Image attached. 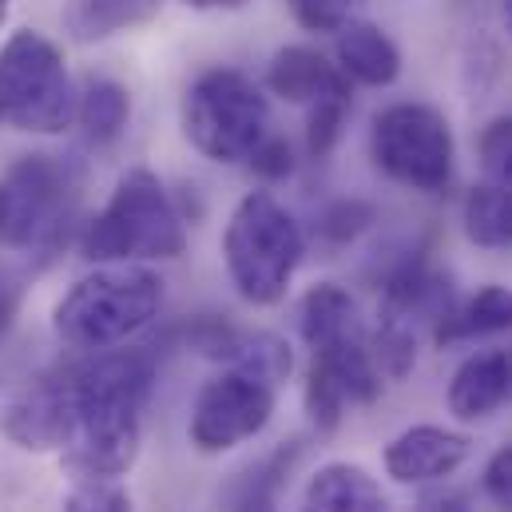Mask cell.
Instances as JSON below:
<instances>
[{
	"instance_id": "6da1fadb",
	"label": "cell",
	"mask_w": 512,
	"mask_h": 512,
	"mask_svg": "<svg viewBox=\"0 0 512 512\" xmlns=\"http://www.w3.org/2000/svg\"><path fill=\"white\" fill-rule=\"evenodd\" d=\"M56 370L68 409L64 465L92 481L124 477L139 457L143 409L155 389V354L143 346H112Z\"/></svg>"
},
{
	"instance_id": "7a4b0ae2",
	"label": "cell",
	"mask_w": 512,
	"mask_h": 512,
	"mask_svg": "<svg viewBox=\"0 0 512 512\" xmlns=\"http://www.w3.org/2000/svg\"><path fill=\"white\" fill-rule=\"evenodd\" d=\"M163 302V282L155 270L135 262H104L96 274H84L52 314L60 342L76 350H112L135 338Z\"/></svg>"
},
{
	"instance_id": "3957f363",
	"label": "cell",
	"mask_w": 512,
	"mask_h": 512,
	"mask_svg": "<svg viewBox=\"0 0 512 512\" xmlns=\"http://www.w3.org/2000/svg\"><path fill=\"white\" fill-rule=\"evenodd\" d=\"M80 251L92 262L179 258L187 251V215L147 167H131L96 219L84 223Z\"/></svg>"
},
{
	"instance_id": "277c9868",
	"label": "cell",
	"mask_w": 512,
	"mask_h": 512,
	"mask_svg": "<svg viewBox=\"0 0 512 512\" xmlns=\"http://www.w3.org/2000/svg\"><path fill=\"white\" fill-rule=\"evenodd\" d=\"M302 255L306 235L270 191H251L239 199L223 231V262L243 302L274 306L286 294Z\"/></svg>"
},
{
	"instance_id": "5b68a950",
	"label": "cell",
	"mask_w": 512,
	"mask_h": 512,
	"mask_svg": "<svg viewBox=\"0 0 512 512\" xmlns=\"http://www.w3.org/2000/svg\"><path fill=\"white\" fill-rule=\"evenodd\" d=\"M80 175L56 155H24L0 183V243L52 258L72 231Z\"/></svg>"
},
{
	"instance_id": "8992f818",
	"label": "cell",
	"mask_w": 512,
	"mask_h": 512,
	"mask_svg": "<svg viewBox=\"0 0 512 512\" xmlns=\"http://www.w3.org/2000/svg\"><path fill=\"white\" fill-rule=\"evenodd\" d=\"M183 135L215 163H247L270 135L266 92L239 68H207L183 96Z\"/></svg>"
},
{
	"instance_id": "52a82bcc",
	"label": "cell",
	"mask_w": 512,
	"mask_h": 512,
	"mask_svg": "<svg viewBox=\"0 0 512 512\" xmlns=\"http://www.w3.org/2000/svg\"><path fill=\"white\" fill-rule=\"evenodd\" d=\"M0 124L40 135L76 124V88L64 52L44 32L20 28L0 44Z\"/></svg>"
},
{
	"instance_id": "ba28073f",
	"label": "cell",
	"mask_w": 512,
	"mask_h": 512,
	"mask_svg": "<svg viewBox=\"0 0 512 512\" xmlns=\"http://www.w3.org/2000/svg\"><path fill=\"white\" fill-rule=\"evenodd\" d=\"M370 151L385 179L437 195L453 183V131L449 120L417 100L389 104L374 116Z\"/></svg>"
},
{
	"instance_id": "9c48e42d",
	"label": "cell",
	"mask_w": 512,
	"mask_h": 512,
	"mask_svg": "<svg viewBox=\"0 0 512 512\" xmlns=\"http://www.w3.org/2000/svg\"><path fill=\"white\" fill-rule=\"evenodd\" d=\"M278 401V382L243 370V366H227L219 378L199 389L195 409H191V445L199 453H227L243 441L258 437L274 413Z\"/></svg>"
},
{
	"instance_id": "30bf717a",
	"label": "cell",
	"mask_w": 512,
	"mask_h": 512,
	"mask_svg": "<svg viewBox=\"0 0 512 512\" xmlns=\"http://www.w3.org/2000/svg\"><path fill=\"white\" fill-rule=\"evenodd\" d=\"M453 282L445 270H437L429 258H405L397 262L382 282V322L405 326L421 334V326H437L445 310L453 306Z\"/></svg>"
},
{
	"instance_id": "8fae6325",
	"label": "cell",
	"mask_w": 512,
	"mask_h": 512,
	"mask_svg": "<svg viewBox=\"0 0 512 512\" xmlns=\"http://www.w3.org/2000/svg\"><path fill=\"white\" fill-rule=\"evenodd\" d=\"M473 453V441L445 425H413L385 445V473L397 485H429L457 473Z\"/></svg>"
},
{
	"instance_id": "7c38bea8",
	"label": "cell",
	"mask_w": 512,
	"mask_h": 512,
	"mask_svg": "<svg viewBox=\"0 0 512 512\" xmlns=\"http://www.w3.org/2000/svg\"><path fill=\"white\" fill-rule=\"evenodd\" d=\"M266 88L270 96L286 104H318V100H350V80L346 72L326 60L318 48L306 44H286L270 56L266 64Z\"/></svg>"
},
{
	"instance_id": "4fadbf2b",
	"label": "cell",
	"mask_w": 512,
	"mask_h": 512,
	"mask_svg": "<svg viewBox=\"0 0 512 512\" xmlns=\"http://www.w3.org/2000/svg\"><path fill=\"white\" fill-rule=\"evenodd\" d=\"M4 433L20 449H64L68 437V409H64V385L60 370L40 374L8 409H4Z\"/></svg>"
},
{
	"instance_id": "5bb4252c",
	"label": "cell",
	"mask_w": 512,
	"mask_h": 512,
	"mask_svg": "<svg viewBox=\"0 0 512 512\" xmlns=\"http://www.w3.org/2000/svg\"><path fill=\"white\" fill-rule=\"evenodd\" d=\"M512 405V342L465 358L449 382V413L461 421H481Z\"/></svg>"
},
{
	"instance_id": "9a60e30c",
	"label": "cell",
	"mask_w": 512,
	"mask_h": 512,
	"mask_svg": "<svg viewBox=\"0 0 512 512\" xmlns=\"http://www.w3.org/2000/svg\"><path fill=\"white\" fill-rule=\"evenodd\" d=\"M334 56H338V68L346 72L350 84L389 88L401 76V48L393 44L389 32H382L370 20H350L338 32Z\"/></svg>"
},
{
	"instance_id": "2e32d148",
	"label": "cell",
	"mask_w": 512,
	"mask_h": 512,
	"mask_svg": "<svg viewBox=\"0 0 512 512\" xmlns=\"http://www.w3.org/2000/svg\"><path fill=\"white\" fill-rule=\"evenodd\" d=\"M298 512H389V497L362 465L330 461L310 477Z\"/></svg>"
},
{
	"instance_id": "e0dca14e",
	"label": "cell",
	"mask_w": 512,
	"mask_h": 512,
	"mask_svg": "<svg viewBox=\"0 0 512 512\" xmlns=\"http://www.w3.org/2000/svg\"><path fill=\"white\" fill-rule=\"evenodd\" d=\"M163 0H64L60 24L76 44H100L120 32L143 28L159 16Z\"/></svg>"
},
{
	"instance_id": "ac0fdd59",
	"label": "cell",
	"mask_w": 512,
	"mask_h": 512,
	"mask_svg": "<svg viewBox=\"0 0 512 512\" xmlns=\"http://www.w3.org/2000/svg\"><path fill=\"white\" fill-rule=\"evenodd\" d=\"M512 330V286H485L465 302H453L445 318L433 326L437 346H457V342H477L493 334Z\"/></svg>"
},
{
	"instance_id": "d6986e66",
	"label": "cell",
	"mask_w": 512,
	"mask_h": 512,
	"mask_svg": "<svg viewBox=\"0 0 512 512\" xmlns=\"http://www.w3.org/2000/svg\"><path fill=\"white\" fill-rule=\"evenodd\" d=\"M131 120V96L124 84L108 76H88L76 92V128L84 131L88 143L108 147L116 143Z\"/></svg>"
},
{
	"instance_id": "ffe728a7",
	"label": "cell",
	"mask_w": 512,
	"mask_h": 512,
	"mask_svg": "<svg viewBox=\"0 0 512 512\" xmlns=\"http://www.w3.org/2000/svg\"><path fill=\"white\" fill-rule=\"evenodd\" d=\"M461 223L469 243L485 251H505L512 247V195L489 179L477 183L461 203Z\"/></svg>"
},
{
	"instance_id": "44dd1931",
	"label": "cell",
	"mask_w": 512,
	"mask_h": 512,
	"mask_svg": "<svg viewBox=\"0 0 512 512\" xmlns=\"http://www.w3.org/2000/svg\"><path fill=\"white\" fill-rule=\"evenodd\" d=\"M294 457H298V441H290L286 449H278V453H270L266 461H258L255 469L239 481V489H235V509L231 512H274L278 509V489H282V481H286Z\"/></svg>"
},
{
	"instance_id": "7402d4cb",
	"label": "cell",
	"mask_w": 512,
	"mask_h": 512,
	"mask_svg": "<svg viewBox=\"0 0 512 512\" xmlns=\"http://www.w3.org/2000/svg\"><path fill=\"white\" fill-rule=\"evenodd\" d=\"M477 151H481V167H485L489 183L505 187L512 195V116H501L481 131Z\"/></svg>"
},
{
	"instance_id": "603a6c76",
	"label": "cell",
	"mask_w": 512,
	"mask_h": 512,
	"mask_svg": "<svg viewBox=\"0 0 512 512\" xmlns=\"http://www.w3.org/2000/svg\"><path fill=\"white\" fill-rule=\"evenodd\" d=\"M350 100H318L310 104V120H306V151L314 159H326L338 139H342V124H346Z\"/></svg>"
},
{
	"instance_id": "cb8c5ba5",
	"label": "cell",
	"mask_w": 512,
	"mask_h": 512,
	"mask_svg": "<svg viewBox=\"0 0 512 512\" xmlns=\"http://www.w3.org/2000/svg\"><path fill=\"white\" fill-rule=\"evenodd\" d=\"M286 4L306 32H342L362 8V0H286Z\"/></svg>"
},
{
	"instance_id": "d4e9b609",
	"label": "cell",
	"mask_w": 512,
	"mask_h": 512,
	"mask_svg": "<svg viewBox=\"0 0 512 512\" xmlns=\"http://www.w3.org/2000/svg\"><path fill=\"white\" fill-rule=\"evenodd\" d=\"M64 512H131V497L128 489H120L116 481L80 477V485L72 489Z\"/></svg>"
},
{
	"instance_id": "484cf974",
	"label": "cell",
	"mask_w": 512,
	"mask_h": 512,
	"mask_svg": "<svg viewBox=\"0 0 512 512\" xmlns=\"http://www.w3.org/2000/svg\"><path fill=\"white\" fill-rule=\"evenodd\" d=\"M370 227V207L358 199H342L322 215V235L330 243H350L354 235H362Z\"/></svg>"
},
{
	"instance_id": "4316f807",
	"label": "cell",
	"mask_w": 512,
	"mask_h": 512,
	"mask_svg": "<svg viewBox=\"0 0 512 512\" xmlns=\"http://www.w3.org/2000/svg\"><path fill=\"white\" fill-rule=\"evenodd\" d=\"M251 171L262 175V179H286L290 171H294V159H290V143L282 139V135H266L262 143H258L255 151H251Z\"/></svg>"
},
{
	"instance_id": "83f0119b",
	"label": "cell",
	"mask_w": 512,
	"mask_h": 512,
	"mask_svg": "<svg viewBox=\"0 0 512 512\" xmlns=\"http://www.w3.org/2000/svg\"><path fill=\"white\" fill-rule=\"evenodd\" d=\"M485 493H489L493 505L512 512V445L497 449L489 457V465H485Z\"/></svg>"
},
{
	"instance_id": "f1b7e54d",
	"label": "cell",
	"mask_w": 512,
	"mask_h": 512,
	"mask_svg": "<svg viewBox=\"0 0 512 512\" xmlns=\"http://www.w3.org/2000/svg\"><path fill=\"white\" fill-rule=\"evenodd\" d=\"M20 306H24V274L16 266H0V342L12 334Z\"/></svg>"
},
{
	"instance_id": "f546056e",
	"label": "cell",
	"mask_w": 512,
	"mask_h": 512,
	"mask_svg": "<svg viewBox=\"0 0 512 512\" xmlns=\"http://www.w3.org/2000/svg\"><path fill=\"white\" fill-rule=\"evenodd\" d=\"M417 512H473V509H469V501L461 493H441V497H429Z\"/></svg>"
},
{
	"instance_id": "4dcf8cb0",
	"label": "cell",
	"mask_w": 512,
	"mask_h": 512,
	"mask_svg": "<svg viewBox=\"0 0 512 512\" xmlns=\"http://www.w3.org/2000/svg\"><path fill=\"white\" fill-rule=\"evenodd\" d=\"M187 8H199V12H239L247 8L251 0H183Z\"/></svg>"
},
{
	"instance_id": "1f68e13d",
	"label": "cell",
	"mask_w": 512,
	"mask_h": 512,
	"mask_svg": "<svg viewBox=\"0 0 512 512\" xmlns=\"http://www.w3.org/2000/svg\"><path fill=\"white\" fill-rule=\"evenodd\" d=\"M501 16H505V32L512 40V0H501Z\"/></svg>"
},
{
	"instance_id": "d6a6232c",
	"label": "cell",
	"mask_w": 512,
	"mask_h": 512,
	"mask_svg": "<svg viewBox=\"0 0 512 512\" xmlns=\"http://www.w3.org/2000/svg\"><path fill=\"white\" fill-rule=\"evenodd\" d=\"M8 12H12V0H0V28H4V20H8Z\"/></svg>"
}]
</instances>
